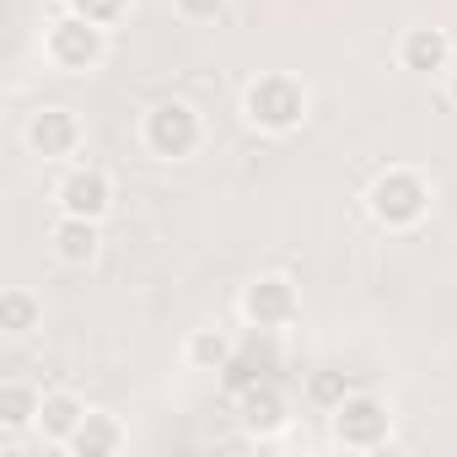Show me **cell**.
I'll return each instance as SVG.
<instances>
[{
    "mask_svg": "<svg viewBox=\"0 0 457 457\" xmlns=\"http://www.w3.org/2000/svg\"><path fill=\"white\" fill-rule=\"evenodd\" d=\"M366 204H371V215L387 226V232H403V226L425 220V210H430V188H425V178H420V172L393 167V172H382V178L371 183Z\"/></svg>",
    "mask_w": 457,
    "mask_h": 457,
    "instance_id": "6da1fadb",
    "label": "cell"
},
{
    "mask_svg": "<svg viewBox=\"0 0 457 457\" xmlns=\"http://www.w3.org/2000/svg\"><path fill=\"white\" fill-rule=\"evenodd\" d=\"M243 108H248V119H253L259 129L286 135V129H296V124L307 119V92H302V81H291V76L275 71V76H259V81L248 87Z\"/></svg>",
    "mask_w": 457,
    "mask_h": 457,
    "instance_id": "7a4b0ae2",
    "label": "cell"
},
{
    "mask_svg": "<svg viewBox=\"0 0 457 457\" xmlns=\"http://www.w3.org/2000/svg\"><path fill=\"white\" fill-rule=\"evenodd\" d=\"M145 145L167 162H183L199 151V113L188 103H156L145 113Z\"/></svg>",
    "mask_w": 457,
    "mask_h": 457,
    "instance_id": "3957f363",
    "label": "cell"
},
{
    "mask_svg": "<svg viewBox=\"0 0 457 457\" xmlns=\"http://www.w3.org/2000/svg\"><path fill=\"white\" fill-rule=\"evenodd\" d=\"M387 425H393V414H387V403L371 398V393H350V398L334 409V441H339V446H355V452L382 446V441H387Z\"/></svg>",
    "mask_w": 457,
    "mask_h": 457,
    "instance_id": "277c9868",
    "label": "cell"
},
{
    "mask_svg": "<svg viewBox=\"0 0 457 457\" xmlns=\"http://www.w3.org/2000/svg\"><path fill=\"white\" fill-rule=\"evenodd\" d=\"M44 49H49V60L60 71H92L103 60V28L87 22V17H76V12H65L60 22H49Z\"/></svg>",
    "mask_w": 457,
    "mask_h": 457,
    "instance_id": "5b68a950",
    "label": "cell"
},
{
    "mask_svg": "<svg viewBox=\"0 0 457 457\" xmlns=\"http://www.w3.org/2000/svg\"><path fill=\"white\" fill-rule=\"evenodd\" d=\"M243 312L253 328H286L296 318V286L286 275H264L243 291Z\"/></svg>",
    "mask_w": 457,
    "mask_h": 457,
    "instance_id": "8992f818",
    "label": "cell"
},
{
    "mask_svg": "<svg viewBox=\"0 0 457 457\" xmlns=\"http://www.w3.org/2000/svg\"><path fill=\"white\" fill-rule=\"evenodd\" d=\"M108 204H113V183H108L97 167H76V172H65V183H60V210H65V215L103 220Z\"/></svg>",
    "mask_w": 457,
    "mask_h": 457,
    "instance_id": "52a82bcc",
    "label": "cell"
},
{
    "mask_svg": "<svg viewBox=\"0 0 457 457\" xmlns=\"http://www.w3.org/2000/svg\"><path fill=\"white\" fill-rule=\"evenodd\" d=\"M28 145L38 156H71L81 145V119L71 108H38L28 119Z\"/></svg>",
    "mask_w": 457,
    "mask_h": 457,
    "instance_id": "ba28073f",
    "label": "cell"
},
{
    "mask_svg": "<svg viewBox=\"0 0 457 457\" xmlns=\"http://www.w3.org/2000/svg\"><path fill=\"white\" fill-rule=\"evenodd\" d=\"M398 54H403V71H414V76L452 71V38H446L441 28H414Z\"/></svg>",
    "mask_w": 457,
    "mask_h": 457,
    "instance_id": "9c48e42d",
    "label": "cell"
},
{
    "mask_svg": "<svg viewBox=\"0 0 457 457\" xmlns=\"http://www.w3.org/2000/svg\"><path fill=\"white\" fill-rule=\"evenodd\" d=\"M286 398H280V387H270V382H259V387H248L243 393V430L248 436H275V430H286Z\"/></svg>",
    "mask_w": 457,
    "mask_h": 457,
    "instance_id": "30bf717a",
    "label": "cell"
},
{
    "mask_svg": "<svg viewBox=\"0 0 457 457\" xmlns=\"http://www.w3.org/2000/svg\"><path fill=\"white\" fill-rule=\"evenodd\" d=\"M97 220H87V215H65L60 226H54V253L65 259V264H92L97 259Z\"/></svg>",
    "mask_w": 457,
    "mask_h": 457,
    "instance_id": "8fae6325",
    "label": "cell"
},
{
    "mask_svg": "<svg viewBox=\"0 0 457 457\" xmlns=\"http://www.w3.org/2000/svg\"><path fill=\"white\" fill-rule=\"evenodd\" d=\"M65 446H71L76 457H108V452H119V446H124V430H119V420H113V414H87Z\"/></svg>",
    "mask_w": 457,
    "mask_h": 457,
    "instance_id": "7c38bea8",
    "label": "cell"
},
{
    "mask_svg": "<svg viewBox=\"0 0 457 457\" xmlns=\"http://www.w3.org/2000/svg\"><path fill=\"white\" fill-rule=\"evenodd\" d=\"M81 420H87V409H81L71 393H44V403H38V430H44L49 441H71Z\"/></svg>",
    "mask_w": 457,
    "mask_h": 457,
    "instance_id": "4fadbf2b",
    "label": "cell"
},
{
    "mask_svg": "<svg viewBox=\"0 0 457 457\" xmlns=\"http://www.w3.org/2000/svg\"><path fill=\"white\" fill-rule=\"evenodd\" d=\"M38 393L28 387V382H6L0 387V425L6 430H28V425H38Z\"/></svg>",
    "mask_w": 457,
    "mask_h": 457,
    "instance_id": "5bb4252c",
    "label": "cell"
},
{
    "mask_svg": "<svg viewBox=\"0 0 457 457\" xmlns=\"http://www.w3.org/2000/svg\"><path fill=\"white\" fill-rule=\"evenodd\" d=\"M188 366L194 371H226L232 366V339H226L220 328H199L188 339Z\"/></svg>",
    "mask_w": 457,
    "mask_h": 457,
    "instance_id": "9a60e30c",
    "label": "cell"
},
{
    "mask_svg": "<svg viewBox=\"0 0 457 457\" xmlns=\"http://www.w3.org/2000/svg\"><path fill=\"white\" fill-rule=\"evenodd\" d=\"M0 328H6V334H33L38 328V302L28 296V291H6V296H0Z\"/></svg>",
    "mask_w": 457,
    "mask_h": 457,
    "instance_id": "2e32d148",
    "label": "cell"
},
{
    "mask_svg": "<svg viewBox=\"0 0 457 457\" xmlns=\"http://www.w3.org/2000/svg\"><path fill=\"white\" fill-rule=\"evenodd\" d=\"M307 393H312V403H323V409H339V403L350 398V377H345V371H312Z\"/></svg>",
    "mask_w": 457,
    "mask_h": 457,
    "instance_id": "e0dca14e",
    "label": "cell"
},
{
    "mask_svg": "<svg viewBox=\"0 0 457 457\" xmlns=\"http://www.w3.org/2000/svg\"><path fill=\"white\" fill-rule=\"evenodd\" d=\"M71 12L87 17V22H97V28H108V22H119L129 12V0H71Z\"/></svg>",
    "mask_w": 457,
    "mask_h": 457,
    "instance_id": "ac0fdd59",
    "label": "cell"
},
{
    "mask_svg": "<svg viewBox=\"0 0 457 457\" xmlns=\"http://www.w3.org/2000/svg\"><path fill=\"white\" fill-rule=\"evenodd\" d=\"M220 6H226V0H178V12H183V17H194V22H210Z\"/></svg>",
    "mask_w": 457,
    "mask_h": 457,
    "instance_id": "d6986e66",
    "label": "cell"
},
{
    "mask_svg": "<svg viewBox=\"0 0 457 457\" xmlns=\"http://www.w3.org/2000/svg\"><path fill=\"white\" fill-rule=\"evenodd\" d=\"M446 92H452V103H457V71H452V81H446Z\"/></svg>",
    "mask_w": 457,
    "mask_h": 457,
    "instance_id": "ffe728a7",
    "label": "cell"
}]
</instances>
